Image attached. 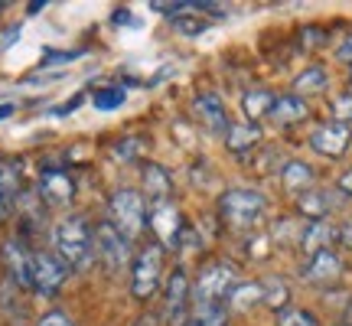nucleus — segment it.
Returning a JSON list of instances; mask_svg holds the SVG:
<instances>
[{
    "mask_svg": "<svg viewBox=\"0 0 352 326\" xmlns=\"http://www.w3.org/2000/svg\"><path fill=\"white\" fill-rule=\"evenodd\" d=\"M52 251L63 258L69 271H88L95 264V228L82 215H65L52 228Z\"/></svg>",
    "mask_w": 352,
    "mask_h": 326,
    "instance_id": "nucleus-1",
    "label": "nucleus"
},
{
    "mask_svg": "<svg viewBox=\"0 0 352 326\" xmlns=\"http://www.w3.org/2000/svg\"><path fill=\"white\" fill-rule=\"evenodd\" d=\"M147 202H144V193L138 189H114L111 199H108V219L114 222V228L124 235L127 241H138L144 232H147Z\"/></svg>",
    "mask_w": 352,
    "mask_h": 326,
    "instance_id": "nucleus-2",
    "label": "nucleus"
},
{
    "mask_svg": "<svg viewBox=\"0 0 352 326\" xmlns=\"http://www.w3.org/2000/svg\"><path fill=\"white\" fill-rule=\"evenodd\" d=\"M164 254L166 251L157 241L140 245L138 254L131 258V294L138 301H151L164 284Z\"/></svg>",
    "mask_w": 352,
    "mask_h": 326,
    "instance_id": "nucleus-3",
    "label": "nucleus"
},
{
    "mask_svg": "<svg viewBox=\"0 0 352 326\" xmlns=\"http://www.w3.org/2000/svg\"><path fill=\"white\" fill-rule=\"evenodd\" d=\"M239 284V271L228 261H212L206 264L192 284V310L199 307H212V303H226L228 294Z\"/></svg>",
    "mask_w": 352,
    "mask_h": 326,
    "instance_id": "nucleus-4",
    "label": "nucleus"
},
{
    "mask_svg": "<svg viewBox=\"0 0 352 326\" xmlns=\"http://www.w3.org/2000/svg\"><path fill=\"white\" fill-rule=\"evenodd\" d=\"M131 245L118 228H114L111 219H101L95 226V258L98 264L108 271V274H121L127 264H131Z\"/></svg>",
    "mask_w": 352,
    "mask_h": 326,
    "instance_id": "nucleus-5",
    "label": "nucleus"
},
{
    "mask_svg": "<svg viewBox=\"0 0 352 326\" xmlns=\"http://www.w3.org/2000/svg\"><path fill=\"white\" fill-rule=\"evenodd\" d=\"M264 209H267V199L258 189H228V193L219 196V213H222L228 226H254L264 215Z\"/></svg>",
    "mask_w": 352,
    "mask_h": 326,
    "instance_id": "nucleus-6",
    "label": "nucleus"
},
{
    "mask_svg": "<svg viewBox=\"0 0 352 326\" xmlns=\"http://www.w3.org/2000/svg\"><path fill=\"white\" fill-rule=\"evenodd\" d=\"M69 281V268L56 251H33V294L56 297Z\"/></svg>",
    "mask_w": 352,
    "mask_h": 326,
    "instance_id": "nucleus-7",
    "label": "nucleus"
},
{
    "mask_svg": "<svg viewBox=\"0 0 352 326\" xmlns=\"http://www.w3.org/2000/svg\"><path fill=\"white\" fill-rule=\"evenodd\" d=\"M189 303H192V284H189V274L183 268H176L173 274L166 277L164 287V316L170 326H186L192 316H189Z\"/></svg>",
    "mask_w": 352,
    "mask_h": 326,
    "instance_id": "nucleus-8",
    "label": "nucleus"
},
{
    "mask_svg": "<svg viewBox=\"0 0 352 326\" xmlns=\"http://www.w3.org/2000/svg\"><path fill=\"white\" fill-rule=\"evenodd\" d=\"M147 226H151L153 241L164 251H179V239H183V232H186V222H183V215H179V209H176L173 202L151 209Z\"/></svg>",
    "mask_w": 352,
    "mask_h": 326,
    "instance_id": "nucleus-9",
    "label": "nucleus"
},
{
    "mask_svg": "<svg viewBox=\"0 0 352 326\" xmlns=\"http://www.w3.org/2000/svg\"><path fill=\"white\" fill-rule=\"evenodd\" d=\"M0 258L7 264V274L13 277V284L23 290H33V251L26 248V241L7 239L0 245Z\"/></svg>",
    "mask_w": 352,
    "mask_h": 326,
    "instance_id": "nucleus-10",
    "label": "nucleus"
},
{
    "mask_svg": "<svg viewBox=\"0 0 352 326\" xmlns=\"http://www.w3.org/2000/svg\"><path fill=\"white\" fill-rule=\"evenodd\" d=\"M39 196H43V202H50V206H69V202L76 199V180H72V173L65 166H56V163L43 166Z\"/></svg>",
    "mask_w": 352,
    "mask_h": 326,
    "instance_id": "nucleus-11",
    "label": "nucleus"
},
{
    "mask_svg": "<svg viewBox=\"0 0 352 326\" xmlns=\"http://www.w3.org/2000/svg\"><path fill=\"white\" fill-rule=\"evenodd\" d=\"M192 114L199 118V124L206 127L209 134H215V138H226L228 127H232L226 105H222V98L212 95V91H202V95L192 98Z\"/></svg>",
    "mask_w": 352,
    "mask_h": 326,
    "instance_id": "nucleus-12",
    "label": "nucleus"
},
{
    "mask_svg": "<svg viewBox=\"0 0 352 326\" xmlns=\"http://www.w3.org/2000/svg\"><path fill=\"white\" fill-rule=\"evenodd\" d=\"M352 144V131L340 121H327V124H316L310 134V147L323 157H342Z\"/></svg>",
    "mask_w": 352,
    "mask_h": 326,
    "instance_id": "nucleus-13",
    "label": "nucleus"
},
{
    "mask_svg": "<svg viewBox=\"0 0 352 326\" xmlns=\"http://www.w3.org/2000/svg\"><path fill=\"white\" fill-rule=\"evenodd\" d=\"M303 281H310L316 287H329L342 277V261L336 251H320V254H310V261L303 264Z\"/></svg>",
    "mask_w": 352,
    "mask_h": 326,
    "instance_id": "nucleus-14",
    "label": "nucleus"
},
{
    "mask_svg": "<svg viewBox=\"0 0 352 326\" xmlns=\"http://www.w3.org/2000/svg\"><path fill=\"white\" fill-rule=\"evenodd\" d=\"M340 202H342V196L333 193V189H307V193L297 196V213H300L307 222H320V219H327Z\"/></svg>",
    "mask_w": 352,
    "mask_h": 326,
    "instance_id": "nucleus-15",
    "label": "nucleus"
},
{
    "mask_svg": "<svg viewBox=\"0 0 352 326\" xmlns=\"http://www.w3.org/2000/svg\"><path fill=\"white\" fill-rule=\"evenodd\" d=\"M173 196V180L160 163H147L144 166V202H151V209L166 206Z\"/></svg>",
    "mask_w": 352,
    "mask_h": 326,
    "instance_id": "nucleus-16",
    "label": "nucleus"
},
{
    "mask_svg": "<svg viewBox=\"0 0 352 326\" xmlns=\"http://www.w3.org/2000/svg\"><path fill=\"white\" fill-rule=\"evenodd\" d=\"M333 239H336V228L329 226L327 219H320V222H303L300 248L307 251V254H320V251H327Z\"/></svg>",
    "mask_w": 352,
    "mask_h": 326,
    "instance_id": "nucleus-17",
    "label": "nucleus"
},
{
    "mask_svg": "<svg viewBox=\"0 0 352 326\" xmlns=\"http://www.w3.org/2000/svg\"><path fill=\"white\" fill-rule=\"evenodd\" d=\"M314 180H316V173L303 160H287L280 166V183H284L287 193H297V196H300L307 189H314Z\"/></svg>",
    "mask_w": 352,
    "mask_h": 326,
    "instance_id": "nucleus-18",
    "label": "nucleus"
},
{
    "mask_svg": "<svg viewBox=\"0 0 352 326\" xmlns=\"http://www.w3.org/2000/svg\"><path fill=\"white\" fill-rule=\"evenodd\" d=\"M277 95L274 91H267V88H248L245 95H241V111L248 114V121H261V118H267L271 114V108H274Z\"/></svg>",
    "mask_w": 352,
    "mask_h": 326,
    "instance_id": "nucleus-19",
    "label": "nucleus"
},
{
    "mask_svg": "<svg viewBox=\"0 0 352 326\" xmlns=\"http://www.w3.org/2000/svg\"><path fill=\"white\" fill-rule=\"evenodd\" d=\"M307 114H310V108H307V101H303L300 95H280V98L274 101V108H271V118L284 127L303 121Z\"/></svg>",
    "mask_w": 352,
    "mask_h": 326,
    "instance_id": "nucleus-20",
    "label": "nucleus"
},
{
    "mask_svg": "<svg viewBox=\"0 0 352 326\" xmlns=\"http://www.w3.org/2000/svg\"><path fill=\"white\" fill-rule=\"evenodd\" d=\"M261 144V131H258V124H252V121H241V124H232L226 134V147L232 153H248L252 147H258Z\"/></svg>",
    "mask_w": 352,
    "mask_h": 326,
    "instance_id": "nucleus-21",
    "label": "nucleus"
},
{
    "mask_svg": "<svg viewBox=\"0 0 352 326\" xmlns=\"http://www.w3.org/2000/svg\"><path fill=\"white\" fill-rule=\"evenodd\" d=\"M329 85V76L323 65H307L300 76L294 78V95H320V91H327Z\"/></svg>",
    "mask_w": 352,
    "mask_h": 326,
    "instance_id": "nucleus-22",
    "label": "nucleus"
},
{
    "mask_svg": "<svg viewBox=\"0 0 352 326\" xmlns=\"http://www.w3.org/2000/svg\"><path fill=\"white\" fill-rule=\"evenodd\" d=\"M261 303L264 307H271V310H287L290 303V287L287 281H280V277H264L261 281Z\"/></svg>",
    "mask_w": 352,
    "mask_h": 326,
    "instance_id": "nucleus-23",
    "label": "nucleus"
},
{
    "mask_svg": "<svg viewBox=\"0 0 352 326\" xmlns=\"http://www.w3.org/2000/svg\"><path fill=\"white\" fill-rule=\"evenodd\" d=\"M0 189L7 193V199L10 202H20L23 199V173H20V166L10 160H3L0 163Z\"/></svg>",
    "mask_w": 352,
    "mask_h": 326,
    "instance_id": "nucleus-24",
    "label": "nucleus"
},
{
    "mask_svg": "<svg viewBox=\"0 0 352 326\" xmlns=\"http://www.w3.org/2000/svg\"><path fill=\"white\" fill-rule=\"evenodd\" d=\"M254 303H261V281H258V284H235V290L228 294L226 307H232V310H248Z\"/></svg>",
    "mask_w": 352,
    "mask_h": 326,
    "instance_id": "nucleus-25",
    "label": "nucleus"
},
{
    "mask_svg": "<svg viewBox=\"0 0 352 326\" xmlns=\"http://www.w3.org/2000/svg\"><path fill=\"white\" fill-rule=\"evenodd\" d=\"M173 30L176 33H183V36H199L209 30V20L202 17V13H176L173 17Z\"/></svg>",
    "mask_w": 352,
    "mask_h": 326,
    "instance_id": "nucleus-26",
    "label": "nucleus"
},
{
    "mask_svg": "<svg viewBox=\"0 0 352 326\" xmlns=\"http://www.w3.org/2000/svg\"><path fill=\"white\" fill-rule=\"evenodd\" d=\"M144 153V140L140 138H121L111 144V160L118 163H134Z\"/></svg>",
    "mask_w": 352,
    "mask_h": 326,
    "instance_id": "nucleus-27",
    "label": "nucleus"
},
{
    "mask_svg": "<svg viewBox=\"0 0 352 326\" xmlns=\"http://www.w3.org/2000/svg\"><path fill=\"white\" fill-rule=\"evenodd\" d=\"M91 105L98 111H114L118 105H124V88H101V91H95Z\"/></svg>",
    "mask_w": 352,
    "mask_h": 326,
    "instance_id": "nucleus-28",
    "label": "nucleus"
},
{
    "mask_svg": "<svg viewBox=\"0 0 352 326\" xmlns=\"http://www.w3.org/2000/svg\"><path fill=\"white\" fill-rule=\"evenodd\" d=\"M277 326H316V316L310 310H297V307H287L277 314Z\"/></svg>",
    "mask_w": 352,
    "mask_h": 326,
    "instance_id": "nucleus-29",
    "label": "nucleus"
},
{
    "mask_svg": "<svg viewBox=\"0 0 352 326\" xmlns=\"http://www.w3.org/2000/svg\"><path fill=\"white\" fill-rule=\"evenodd\" d=\"M297 43H300L303 52H314V50H320V46L327 43V33H323L320 26H307V30L297 33Z\"/></svg>",
    "mask_w": 352,
    "mask_h": 326,
    "instance_id": "nucleus-30",
    "label": "nucleus"
},
{
    "mask_svg": "<svg viewBox=\"0 0 352 326\" xmlns=\"http://www.w3.org/2000/svg\"><path fill=\"white\" fill-rule=\"evenodd\" d=\"M333 121H340L346 127L352 124V91H342L333 98Z\"/></svg>",
    "mask_w": 352,
    "mask_h": 326,
    "instance_id": "nucleus-31",
    "label": "nucleus"
},
{
    "mask_svg": "<svg viewBox=\"0 0 352 326\" xmlns=\"http://www.w3.org/2000/svg\"><path fill=\"white\" fill-rule=\"evenodd\" d=\"M36 326H76V320L65 314V310H46V314L36 320Z\"/></svg>",
    "mask_w": 352,
    "mask_h": 326,
    "instance_id": "nucleus-32",
    "label": "nucleus"
},
{
    "mask_svg": "<svg viewBox=\"0 0 352 326\" xmlns=\"http://www.w3.org/2000/svg\"><path fill=\"white\" fill-rule=\"evenodd\" d=\"M336 241H340L342 248H352V215L342 222L340 228H336Z\"/></svg>",
    "mask_w": 352,
    "mask_h": 326,
    "instance_id": "nucleus-33",
    "label": "nucleus"
},
{
    "mask_svg": "<svg viewBox=\"0 0 352 326\" xmlns=\"http://www.w3.org/2000/svg\"><path fill=\"white\" fill-rule=\"evenodd\" d=\"M336 59H340V63H346V65H352V33L342 39L340 46H336Z\"/></svg>",
    "mask_w": 352,
    "mask_h": 326,
    "instance_id": "nucleus-34",
    "label": "nucleus"
},
{
    "mask_svg": "<svg viewBox=\"0 0 352 326\" xmlns=\"http://www.w3.org/2000/svg\"><path fill=\"white\" fill-rule=\"evenodd\" d=\"M336 193H340V196H352V170H346V173L340 176V183H336Z\"/></svg>",
    "mask_w": 352,
    "mask_h": 326,
    "instance_id": "nucleus-35",
    "label": "nucleus"
},
{
    "mask_svg": "<svg viewBox=\"0 0 352 326\" xmlns=\"http://www.w3.org/2000/svg\"><path fill=\"white\" fill-rule=\"evenodd\" d=\"M10 213H13V202L7 199V193L0 189V222H7V219H10Z\"/></svg>",
    "mask_w": 352,
    "mask_h": 326,
    "instance_id": "nucleus-36",
    "label": "nucleus"
},
{
    "mask_svg": "<svg viewBox=\"0 0 352 326\" xmlns=\"http://www.w3.org/2000/svg\"><path fill=\"white\" fill-rule=\"evenodd\" d=\"M76 59V52H50V59H43V63H72Z\"/></svg>",
    "mask_w": 352,
    "mask_h": 326,
    "instance_id": "nucleus-37",
    "label": "nucleus"
},
{
    "mask_svg": "<svg viewBox=\"0 0 352 326\" xmlns=\"http://www.w3.org/2000/svg\"><path fill=\"white\" fill-rule=\"evenodd\" d=\"M78 105H82V95H78V98H72V101H65V105H63V108H59L56 114H69V111H76Z\"/></svg>",
    "mask_w": 352,
    "mask_h": 326,
    "instance_id": "nucleus-38",
    "label": "nucleus"
},
{
    "mask_svg": "<svg viewBox=\"0 0 352 326\" xmlns=\"http://www.w3.org/2000/svg\"><path fill=\"white\" fill-rule=\"evenodd\" d=\"M13 111H16V105H10V101H3V105H0V121H3V118H10Z\"/></svg>",
    "mask_w": 352,
    "mask_h": 326,
    "instance_id": "nucleus-39",
    "label": "nucleus"
},
{
    "mask_svg": "<svg viewBox=\"0 0 352 326\" xmlns=\"http://www.w3.org/2000/svg\"><path fill=\"white\" fill-rule=\"evenodd\" d=\"M346 326H352V303H349V310H346Z\"/></svg>",
    "mask_w": 352,
    "mask_h": 326,
    "instance_id": "nucleus-40",
    "label": "nucleus"
},
{
    "mask_svg": "<svg viewBox=\"0 0 352 326\" xmlns=\"http://www.w3.org/2000/svg\"><path fill=\"white\" fill-rule=\"evenodd\" d=\"M186 326H199V323H196V320H189V323Z\"/></svg>",
    "mask_w": 352,
    "mask_h": 326,
    "instance_id": "nucleus-41",
    "label": "nucleus"
},
{
    "mask_svg": "<svg viewBox=\"0 0 352 326\" xmlns=\"http://www.w3.org/2000/svg\"><path fill=\"white\" fill-rule=\"evenodd\" d=\"M336 326H346V323H336Z\"/></svg>",
    "mask_w": 352,
    "mask_h": 326,
    "instance_id": "nucleus-42",
    "label": "nucleus"
}]
</instances>
